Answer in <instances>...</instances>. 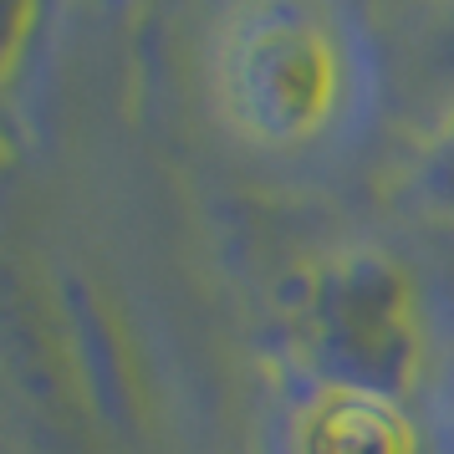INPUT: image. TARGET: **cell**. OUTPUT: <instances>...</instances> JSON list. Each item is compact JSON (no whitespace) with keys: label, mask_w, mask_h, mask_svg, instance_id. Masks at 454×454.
I'll return each instance as SVG.
<instances>
[{"label":"cell","mask_w":454,"mask_h":454,"mask_svg":"<svg viewBox=\"0 0 454 454\" xmlns=\"http://www.w3.org/2000/svg\"><path fill=\"white\" fill-rule=\"evenodd\" d=\"M450 184H454V164H450Z\"/></svg>","instance_id":"obj_1"}]
</instances>
